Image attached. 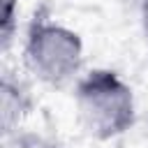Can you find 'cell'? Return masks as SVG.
<instances>
[{"label": "cell", "mask_w": 148, "mask_h": 148, "mask_svg": "<svg viewBox=\"0 0 148 148\" xmlns=\"http://www.w3.org/2000/svg\"><path fill=\"white\" fill-rule=\"evenodd\" d=\"M76 118L95 141H113L136 123L132 86L109 67H92L74 83Z\"/></svg>", "instance_id": "cell-1"}, {"label": "cell", "mask_w": 148, "mask_h": 148, "mask_svg": "<svg viewBox=\"0 0 148 148\" xmlns=\"http://www.w3.org/2000/svg\"><path fill=\"white\" fill-rule=\"evenodd\" d=\"M23 65L37 81L62 88L81 76L83 39L46 9H37L23 37Z\"/></svg>", "instance_id": "cell-2"}, {"label": "cell", "mask_w": 148, "mask_h": 148, "mask_svg": "<svg viewBox=\"0 0 148 148\" xmlns=\"http://www.w3.org/2000/svg\"><path fill=\"white\" fill-rule=\"evenodd\" d=\"M30 111H32L30 88L18 76H14L12 72L2 74V83H0V127H2V139H9L12 134H16L21 123L28 118Z\"/></svg>", "instance_id": "cell-3"}, {"label": "cell", "mask_w": 148, "mask_h": 148, "mask_svg": "<svg viewBox=\"0 0 148 148\" xmlns=\"http://www.w3.org/2000/svg\"><path fill=\"white\" fill-rule=\"evenodd\" d=\"M18 30V0H0V49L7 53Z\"/></svg>", "instance_id": "cell-4"}, {"label": "cell", "mask_w": 148, "mask_h": 148, "mask_svg": "<svg viewBox=\"0 0 148 148\" xmlns=\"http://www.w3.org/2000/svg\"><path fill=\"white\" fill-rule=\"evenodd\" d=\"M5 143L9 148H56L51 141H46L39 134H30V132H16L9 139H5Z\"/></svg>", "instance_id": "cell-5"}, {"label": "cell", "mask_w": 148, "mask_h": 148, "mask_svg": "<svg viewBox=\"0 0 148 148\" xmlns=\"http://www.w3.org/2000/svg\"><path fill=\"white\" fill-rule=\"evenodd\" d=\"M139 21H141V32L148 46V0H139Z\"/></svg>", "instance_id": "cell-6"}]
</instances>
